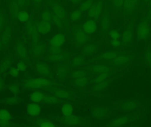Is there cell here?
Instances as JSON below:
<instances>
[{"label":"cell","mask_w":151,"mask_h":127,"mask_svg":"<svg viewBox=\"0 0 151 127\" xmlns=\"http://www.w3.org/2000/svg\"><path fill=\"white\" fill-rule=\"evenodd\" d=\"M37 28L40 33L45 35L50 32L52 29V25L50 22L41 20L37 24Z\"/></svg>","instance_id":"cell-12"},{"label":"cell","mask_w":151,"mask_h":127,"mask_svg":"<svg viewBox=\"0 0 151 127\" xmlns=\"http://www.w3.org/2000/svg\"><path fill=\"white\" fill-rule=\"evenodd\" d=\"M41 108L36 103L29 104L27 106V113L31 116H36L40 113Z\"/></svg>","instance_id":"cell-14"},{"label":"cell","mask_w":151,"mask_h":127,"mask_svg":"<svg viewBox=\"0 0 151 127\" xmlns=\"http://www.w3.org/2000/svg\"><path fill=\"white\" fill-rule=\"evenodd\" d=\"M65 41V37L63 33L55 34L50 39L49 42L50 47L53 48H61Z\"/></svg>","instance_id":"cell-8"},{"label":"cell","mask_w":151,"mask_h":127,"mask_svg":"<svg viewBox=\"0 0 151 127\" xmlns=\"http://www.w3.org/2000/svg\"><path fill=\"white\" fill-rule=\"evenodd\" d=\"M149 4H150V6L151 7V0H150V1L149 2Z\"/></svg>","instance_id":"cell-57"},{"label":"cell","mask_w":151,"mask_h":127,"mask_svg":"<svg viewBox=\"0 0 151 127\" xmlns=\"http://www.w3.org/2000/svg\"><path fill=\"white\" fill-rule=\"evenodd\" d=\"M148 57H149V61L150 62V63L151 64V54H150L149 55Z\"/></svg>","instance_id":"cell-56"},{"label":"cell","mask_w":151,"mask_h":127,"mask_svg":"<svg viewBox=\"0 0 151 127\" xmlns=\"http://www.w3.org/2000/svg\"><path fill=\"white\" fill-rule=\"evenodd\" d=\"M35 7H39L41 6L43 2V0H31Z\"/></svg>","instance_id":"cell-51"},{"label":"cell","mask_w":151,"mask_h":127,"mask_svg":"<svg viewBox=\"0 0 151 127\" xmlns=\"http://www.w3.org/2000/svg\"><path fill=\"white\" fill-rule=\"evenodd\" d=\"M121 43V42L119 39H112L111 41V45L114 48L120 47Z\"/></svg>","instance_id":"cell-47"},{"label":"cell","mask_w":151,"mask_h":127,"mask_svg":"<svg viewBox=\"0 0 151 127\" xmlns=\"http://www.w3.org/2000/svg\"><path fill=\"white\" fill-rule=\"evenodd\" d=\"M108 73L107 72L103 73L100 74V75H99L96 80H95V82L96 83H99L102 82L104 81L107 79L108 77Z\"/></svg>","instance_id":"cell-41"},{"label":"cell","mask_w":151,"mask_h":127,"mask_svg":"<svg viewBox=\"0 0 151 127\" xmlns=\"http://www.w3.org/2000/svg\"><path fill=\"white\" fill-rule=\"evenodd\" d=\"M104 1L103 0L96 1L91 8L87 11V15L90 19H96L99 18L104 11Z\"/></svg>","instance_id":"cell-2"},{"label":"cell","mask_w":151,"mask_h":127,"mask_svg":"<svg viewBox=\"0 0 151 127\" xmlns=\"http://www.w3.org/2000/svg\"><path fill=\"white\" fill-rule=\"evenodd\" d=\"M36 71L41 75H47L50 72L49 68L46 65L42 63H38L35 65Z\"/></svg>","instance_id":"cell-26"},{"label":"cell","mask_w":151,"mask_h":127,"mask_svg":"<svg viewBox=\"0 0 151 127\" xmlns=\"http://www.w3.org/2000/svg\"><path fill=\"white\" fill-rule=\"evenodd\" d=\"M53 18V13L51 10L46 9L44 10L41 14V19L42 21L50 22Z\"/></svg>","instance_id":"cell-23"},{"label":"cell","mask_w":151,"mask_h":127,"mask_svg":"<svg viewBox=\"0 0 151 127\" xmlns=\"http://www.w3.org/2000/svg\"><path fill=\"white\" fill-rule=\"evenodd\" d=\"M82 17V11L80 9H74L70 13L69 19L73 23L78 22L81 20Z\"/></svg>","instance_id":"cell-18"},{"label":"cell","mask_w":151,"mask_h":127,"mask_svg":"<svg viewBox=\"0 0 151 127\" xmlns=\"http://www.w3.org/2000/svg\"><path fill=\"white\" fill-rule=\"evenodd\" d=\"M3 42L2 39L0 38V51L1 50L3 47Z\"/></svg>","instance_id":"cell-55"},{"label":"cell","mask_w":151,"mask_h":127,"mask_svg":"<svg viewBox=\"0 0 151 127\" xmlns=\"http://www.w3.org/2000/svg\"><path fill=\"white\" fill-rule=\"evenodd\" d=\"M17 52L18 55L21 58H25L27 56V50L21 44H19L17 47Z\"/></svg>","instance_id":"cell-30"},{"label":"cell","mask_w":151,"mask_h":127,"mask_svg":"<svg viewBox=\"0 0 151 127\" xmlns=\"http://www.w3.org/2000/svg\"><path fill=\"white\" fill-rule=\"evenodd\" d=\"M140 0H125L122 14L126 17H130L137 9L140 5Z\"/></svg>","instance_id":"cell-5"},{"label":"cell","mask_w":151,"mask_h":127,"mask_svg":"<svg viewBox=\"0 0 151 127\" xmlns=\"http://www.w3.org/2000/svg\"><path fill=\"white\" fill-rule=\"evenodd\" d=\"M19 9H24L27 8L29 4V0H16Z\"/></svg>","instance_id":"cell-36"},{"label":"cell","mask_w":151,"mask_h":127,"mask_svg":"<svg viewBox=\"0 0 151 127\" xmlns=\"http://www.w3.org/2000/svg\"><path fill=\"white\" fill-rule=\"evenodd\" d=\"M19 101L18 98L16 97H9L6 98V102L9 104H16Z\"/></svg>","instance_id":"cell-43"},{"label":"cell","mask_w":151,"mask_h":127,"mask_svg":"<svg viewBox=\"0 0 151 127\" xmlns=\"http://www.w3.org/2000/svg\"><path fill=\"white\" fill-rule=\"evenodd\" d=\"M44 95L42 92L37 91L33 92L30 95V99L35 103H40L43 101Z\"/></svg>","instance_id":"cell-20"},{"label":"cell","mask_w":151,"mask_h":127,"mask_svg":"<svg viewBox=\"0 0 151 127\" xmlns=\"http://www.w3.org/2000/svg\"><path fill=\"white\" fill-rule=\"evenodd\" d=\"M9 89L13 94H17L19 93V88L18 85L13 84L9 87Z\"/></svg>","instance_id":"cell-44"},{"label":"cell","mask_w":151,"mask_h":127,"mask_svg":"<svg viewBox=\"0 0 151 127\" xmlns=\"http://www.w3.org/2000/svg\"><path fill=\"white\" fill-rule=\"evenodd\" d=\"M43 101L47 104H57L60 103V99L57 98L55 96L44 95Z\"/></svg>","instance_id":"cell-29"},{"label":"cell","mask_w":151,"mask_h":127,"mask_svg":"<svg viewBox=\"0 0 151 127\" xmlns=\"http://www.w3.org/2000/svg\"><path fill=\"white\" fill-rule=\"evenodd\" d=\"M4 82L3 80L0 77V90L3 89L4 88Z\"/></svg>","instance_id":"cell-54"},{"label":"cell","mask_w":151,"mask_h":127,"mask_svg":"<svg viewBox=\"0 0 151 127\" xmlns=\"http://www.w3.org/2000/svg\"><path fill=\"white\" fill-rule=\"evenodd\" d=\"M39 125L40 126L42 127H54L55 126V125L54 123H52L51 121H43L39 122Z\"/></svg>","instance_id":"cell-42"},{"label":"cell","mask_w":151,"mask_h":127,"mask_svg":"<svg viewBox=\"0 0 151 127\" xmlns=\"http://www.w3.org/2000/svg\"><path fill=\"white\" fill-rule=\"evenodd\" d=\"M10 121H5L0 120V126L7 127L10 126Z\"/></svg>","instance_id":"cell-52"},{"label":"cell","mask_w":151,"mask_h":127,"mask_svg":"<svg viewBox=\"0 0 151 127\" xmlns=\"http://www.w3.org/2000/svg\"><path fill=\"white\" fill-rule=\"evenodd\" d=\"M64 122L65 123L70 126L79 125L80 123V120L79 118L75 116H69V117H64Z\"/></svg>","instance_id":"cell-24"},{"label":"cell","mask_w":151,"mask_h":127,"mask_svg":"<svg viewBox=\"0 0 151 127\" xmlns=\"http://www.w3.org/2000/svg\"><path fill=\"white\" fill-rule=\"evenodd\" d=\"M55 96L56 97L59 99H65L68 98L70 96V94L67 91L62 90H57L53 92Z\"/></svg>","instance_id":"cell-27"},{"label":"cell","mask_w":151,"mask_h":127,"mask_svg":"<svg viewBox=\"0 0 151 127\" xmlns=\"http://www.w3.org/2000/svg\"><path fill=\"white\" fill-rule=\"evenodd\" d=\"M49 6L53 13L52 21L59 29L66 27L69 24V20L65 9L61 4L56 0H52L49 2Z\"/></svg>","instance_id":"cell-1"},{"label":"cell","mask_w":151,"mask_h":127,"mask_svg":"<svg viewBox=\"0 0 151 127\" xmlns=\"http://www.w3.org/2000/svg\"><path fill=\"white\" fill-rule=\"evenodd\" d=\"M129 61L128 58L126 57L121 56L116 57L114 60V63L116 65H122L127 63Z\"/></svg>","instance_id":"cell-38"},{"label":"cell","mask_w":151,"mask_h":127,"mask_svg":"<svg viewBox=\"0 0 151 127\" xmlns=\"http://www.w3.org/2000/svg\"><path fill=\"white\" fill-rule=\"evenodd\" d=\"M108 84V81L106 80L102 82L99 83H96L93 87V90L94 91H96V92L101 91V90H103V89L105 88Z\"/></svg>","instance_id":"cell-34"},{"label":"cell","mask_w":151,"mask_h":127,"mask_svg":"<svg viewBox=\"0 0 151 127\" xmlns=\"http://www.w3.org/2000/svg\"><path fill=\"white\" fill-rule=\"evenodd\" d=\"M11 37V31L10 28L6 27L3 34L2 40L3 43L7 44L9 42Z\"/></svg>","instance_id":"cell-32"},{"label":"cell","mask_w":151,"mask_h":127,"mask_svg":"<svg viewBox=\"0 0 151 127\" xmlns=\"http://www.w3.org/2000/svg\"><path fill=\"white\" fill-rule=\"evenodd\" d=\"M82 29L87 34H93L96 31L97 24L94 19H90L83 23Z\"/></svg>","instance_id":"cell-9"},{"label":"cell","mask_w":151,"mask_h":127,"mask_svg":"<svg viewBox=\"0 0 151 127\" xmlns=\"http://www.w3.org/2000/svg\"><path fill=\"white\" fill-rule=\"evenodd\" d=\"M17 18L18 20L21 22H25L28 21L30 18L29 14L25 11H19L17 15Z\"/></svg>","instance_id":"cell-31"},{"label":"cell","mask_w":151,"mask_h":127,"mask_svg":"<svg viewBox=\"0 0 151 127\" xmlns=\"http://www.w3.org/2000/svg\"><path fill=\"white\" fill-rule=\"evenodd\" d=\"M96 1L95 0H86L84 1L80 5L79 9L82 12L88 11Z\"/></svg>","instance_id":"cell-25"},{"label":"cell","mask_w":151,"mask_h":127,"mask_svg":"<svg viewBox=\"0 0 151 127\" xmlns=\"http://www.w3.org/2000/svg\"><path fill=\"white\" fill-rule=\"evenodd\" d=\"M9 74L13 77H17L19 74V70L18 68L11 67L9 69Z\"/></svg>","instance_id":"cell-46"},{"label":"cell","mask_w":151,"mask_h":127,"mask_svg":"<svg viewBox=\"0 0 151 127\" xmlns=\"http://www.w3.org/2000/svg\"><path fill=\"white\" fill-rule=\"evenodd\" d=\"M109 36L112 39H119L121 37V34L119 32L115 29H111L109 31Z\"/></svg>","instance_id":"cell-40"},{"label":"cell","mask_w":151,"mask_h":127,"mask_svg":"<svg viewBox=\"0 0 151 127\" xmlns=\"http://www.w3.org/2000/svg\"><path fill=\"white\" fill-rule=\"evenodd\" d=\"M82 0H69L71 3L73 4H78L80 3Z\"/></svg>","instance_id":"cell-53"},{"label":"cell","mask_w":151,"mask_h":127,"mask_svg":"<svg viewBox=\"0 0 151 127\" xmlns=\"http://www.w3.org/2000/svg\"><path fill=\"white\" fill-rule=\"evenodd\" d=\"M75 84L77 86L79 87H83L87 84L88 83V80L87 78L84 77H82V78H79L76 79L75 81Z\"/></svg>","instance_id":"cell-39"},{"label":"cell","mask_w":151,"mask_h":127,"mask_svg":"<svg viewBox=\"0 0 151 127\" xmlns=\"http://www.w3.org/2000/svg\"><path fill=\"white\" fill-rule=\"evenodd\" d=\"M62 112L64 117L72 116L73 113V108L72 105L68 103L64 104L62 107Z\"/></svg>","instance_id":"cell-19"},{"label":"cell","mask_w":151,"mask_h":127,"mask_svg":"<svg viewBox=\"0 0 151 127\" xmlns=\"http://www.w3.org/2000/svg\"><path fill=\"white\" fill-rule=\"evenodd\" d=\"M4 16L2 13H0V32L2 30L4 24L5 18Z\"/></svg>","instance_id":"cell-50"},{"label":"cell","mask_w":151,"mask_h":127,"mask_svg":"<svg viewBox=\"0 0 151 127\" xmlns=\"http://www.w3.org/2000/svg\"><path fill=\"white\" fill-rule=\"evenodd\" d=\"M19 9L16 0H11L9 4V11L11 16L12 18L17 17Z\"/></svg>","instance_id":"cell-17"},{"label":"cell","mask_w":151,"mask_h":127,"mask_svg":"<svg viewBox=\"0 0 151 127\" xmlns=\"http://www.w3.org/2000/svg\"><path fill=\"white\" fill-rule=\"evenodd\" d=\"M83 62V60L82 57H75L73 59V63L75 66H80L82 65Z\"/></svg>","instance_id":"cell-45"},{"label":"cell","mask_w":151,"mask_h":127,"mask_svg":"<svg viewBox=\"0 0 151 127\" xmlns=\"http://www.w3.org/2000/svg\"><path fill=\"white\" fill-rule=\"evenodd\" d=\"M137 34L140 40H148L151 35V28L148 22L143 20L139 23L137 28Z\"/></svg>","instance_id":"cell-3"},{"label":"cell","mask_w":151,"mask_h":127,"mask_svg":"<svg viewBox=\"0 0 151 127\" xmlns=\"http://www.w3.org/2000/svg\"><path fill=\"white\" fill-rule=\"evenodd\" d=\"M17 66L18 69L19 70V71H21V72L25 71L26 69V65L23 62H19L17 64Z\"/></svg>","instance_id":"cell-49"},{"label":"cell","mask_w":151,"mask_h":127,"mask_svg":"<svg viewBox=\"0 0 151 127\" xmlns=\"http://www.w3.org/2000/svg\"><path fill=\"white\" fill-rule=\"evenodd\" d=\"M122 42L125 46L129 45L133 39L134 33L131 28H126L121 35Z\"/></svg>","instance_id":"cell-11"},{"label":"cell","mask_w":151,"mask_h":127,"mask_svg":"<svg viewBox=\"0 0 151 127\" xmlns=\"http://www.w3.org/2000/svg\"><path fill=\"white\" fill-rule=\"evenodd\" d=\"M125 0H108L111 9L115 13L122 11Z\"/></svg>","instance_id":"cell-13"},{"label":"cell","mask_w":151,"mask_h":127,"mask_svg":"<svg viewBox=\"0 0 151 127\" xmlns=\"http://www.w3.org/2000/svg\"><path fill=\"white\" fill-rule=\"evenodd\" d=\"M97 50V46L95 43H90L87 44L83 49L82 53L84 55L89 56L94 55Z\"/></svg>","instance_id":"cell-16"},{"label":"cell","mask_w":151,"mask_h":127,"mask_svg":"<svg viewBox=\"0 0 151 127\" xmlns=\"http://www.w3.org/2000/svg\"><path fill=\"white\" fill-rule=\"evenodd\" d=\"M73 37L76 43L78 46L84 45L88 39L87 34L84 32L82 28H76L73 32Z\"/></svg>","instance_id":"cell-7"},{"label":"cell","mask_w":151,"mask_h":127,"mask_svg":"<svg viewBox=\"0 0 151 127\" xmlns=\"http://www.w3.org/2000/svg\"><path fill=\"white\" fill-rule=\"evenodd\" d=\"M100 26L103 32H108L111 26V16L109 8L106 6L100 18Z\"/></svg>","instance_id":"cell-6"},{"label":"cell","mask_w":151,"mask_h":127,"mask_svg":"<svg viewBox=\"0 0 151 127\" xmlns=\"http://www.w3.org/2000/svg\"><path fill=\"white\" fill-rule=\"evenodd\" d=\"M92 115L94 118L97 119L104 118L107 114V109L103 106L96 107L92 110Z\"/></svg>","instance_id":"cell-15"},{"label":"cell","mask_w":151,"mask_h":127,"mask_svg":"<svg viewBox=\"0 0 151 127\" xmlns=\"http://www.w3.org/2000/svg\"><path fill=\"white\" fill-rule=\"evenodd\" d=\"M128 119L127 117H121L113 121L109 124L110 127H119L127 123Z\"/></svg>","instance_id":"cell-22"},{"label":"cell","mask_w":151,"mask_h":127,"mask_svg":"<svg viewBox=\"0 0 151 127\" xmlns=\"http://www.w3.org/2000/svg\"><path fill=\"white\" fill-rule=\"evenodd\" d=\"M145 1L147 2H149V1H150V0H144Z\"/></svg>","instance_id":"cell-58"},{"label":"cell","mask_w":151,"mask_h":127,"mask_svg":"<svg viewBox=\"0 0 151 127\" xmlns=\"http://www.w3.org/2000/svg\"><path fill=\"white\" fill-rule=\"evenodd\" d=\"M51 83L49 80L44 78H35L25 82L24 85L26 88L32 89H40L49 87Z\"/></svg>","instance_id":"cell-4"},{"label":"cell","mask_w":151,"mask_h":127,"mask_svg":"<svg viewBox=\"0 0 151 127\" xmlns=\"http://www.w3.org/2000/svg\"><path fill=\"white\" fill-rule=\"evenodd\" d=\"M11 116L8 111L5 110H0V120L10 121Z\"/></svg>","instance_id":"cell-33"},{"label":"cell","mask_w":151,"mask_h":127,"mask_svg":"<svg viewBox=\"0 0 151 127\" xmlns=\"http://www.w3.org/2000/svg\"><path fill=\"white\" fill-rule=\"evenodd\" d=\"M102 58L104 60H114L116 58L117 55L114 52L112 51H107L105 52L102 55Z\"/></svg>","instance_id":"cell-35"},{"label":"cell","mask_w":151,"mask_h":127,"mask_svg":"<svg viewBox=\"0 0 151 127\" xmlns=\"http://www.w3.org/2000/svg\"><path fill=\"white\" fill-rule=\"evenodd\" d=\"M86 74L83 72H76L73 74V77H74L75 79L77 78H82V77H85Z\"/></svg>","instance_id":"cell-48"},{"label":"cell","mask_w":151,"mask_h":127,"mask_svg":"<svg viewBox=\"0 0 151 127\" xmlns=\"http://www.w3.org/2000/svg\"><path fill=\"white\" fill-rule=\"evenodd\" d=\"M108 67L103 65L95 66L92 68V71L96 73L102 74L103 73L107 72L109 71Z\"/></svg>","instance_id":"cell-28"},{"label":"cell","mask_w":151,"mask_h":127,"mask_svg":"<svg viewBox=\"0 0 151 127\" xmlns=\"http://www.w3.org/2000/svg\"><path fill=\"white\" fill-rule=\"evenodd\" d=\"M46 46L43 43L38 44L34 48L33 53L35 57H41L43 55L46 50Z\"/></svg>","instance_id":"cell-21"},{"label":"cell","mask_w":151,"mask_h":127,"mask_svg":"<svg viewBox=\"0 0 151 127\" xmlns=\"http://www.w3.org/2000/svg\"><path fill=\"white\" fill-rule=\"evenodd\" d=\"M26 29L27 33L33 40L35 41L38 40L39 32L37 29V25L32 22H28L26 26Z\"/></svg>","instance_id":"cell-10"},{"label":"cell","mask_w":151,"mask_h":127,"mask_svg":"<svg viewBox=\"0 0 151 127\" xmlns=\"http://www.w3.org/2000/svg\"><path fill=\"white\" fill-rule=\"evenodd\" d=\"M122 109L125 110H133L135 109L137 107V105L133 102L126 103L122 105Z\"/></svg>","instance_id":"cell-37"}]
</instances>
